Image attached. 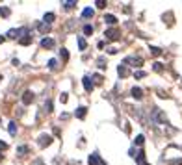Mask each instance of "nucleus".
I'll return each mask as SVG.
<instances>
[{"label":"nucleus","instance_id":"18","mask_svg":"<svg viewBox=\"0 0 182 165\" xmlns=\"http://www.w3.org/2000/svg\"><path fill=\"white\" fill-rule=\"evenodd\" d=\"M86 46H88L86 39H84V37H78V48H80V50H86Z\"/></svg>","mask_w":182,"mask_h":165},{"label":"nucleus","instance_id":"6","mask_svg":"<svg viewBox=\"0 0 182 165\" xmlns=\"http://www.w3.org/2000/svg\"><path fill=\"white\" fill-rule=\"evenodd\" d=\"M34 99H35V95L32 91H24V93H22V102H24V104H32Z\"/></svg>","mask_w":182,"mask_h":165},{"label":"nucleus","instance_id":"34","mask_svg":"<svg viewBox=\"0 0 182 165\" xmlns=\"http://www.w3.org/2000/svg\"><path fill=\"white\" fill-rule=\"evenodd\" d=\"M97 7H98V9H104V7H106V2H104V0H98V2H97Z\"/></svg>","mask_w":182,"mask_h":165},{"label":"nucleus","instance_id":"1","mask_svg":"<svg viewBox=\"0 0 182 165\" xmlns=\"http://www.w3.org/2000/svg\"><path fill=\"white\" fill-rule=\"evenodd\" d=\"M152 121L154 123H158V124H169V121H167V117L162 113V109L160 108H152Z\"/></svg>","mask_w":182,"mask_h":165},{"label":"nucleus","instance_id":"3","mask_svg":"<svg viewBox=\"0 0 182 165\" xmlns=\"http://www.w3.org/2000/svg\"><path fill=\"white\" fill-rule=\"evenodd\" d=\"M37 143H39V147H49V145H52V135H49V133H41L39 135V139H37Z\"/></svg>","mask_w":182,"mask_h":165},{"label":"nucleus","instance_id":"11","mask_svg":"<svg viewBox=\"0 0 182 165\" xmlns=\"http://www.w3.org/2000/svg\"><path fill=\"white\" fill-rule=\"evenodd\" d=\"M37 30H39L43 35H47V34L50 32V24H47V22H41V24H37Z\"/></svg>","mask_w":182,"mask_h":165},{"label":"nucleus","instance_id":"36","mask_svg":"<svg viewBox=\"0 0 182 165\" xmlns=\"http://www.w3.org/2000/svg\"><path fill=\"white\" fill-rule=\"evenodd\" d=\"M108 54H117V48H108Z\"/></svg>","mask_w":182,"mask_h":165},{"label":"nucleus","instance_id":"35","mask_svg":"<svg viewBox=\"0 0 182 165\" xmlns=\"http://www.w3.org/2000/svg\"><path fill=\"white\" fill-rule=\"evenodd\" d=\"M6 148H7V143L6 141H0V150H6Z\"/></svg>","mask_w":182,"mask_h":165},{"label":"nucleus","instance_id":"25","mask_svg":"<svg viewBox=\"0 0 182 165\" xmlns=\"http://www.w3.org/2000/svg\"><path fill=\"white\" fill-rule=\"evenodd\" d=\"M152 69L156 70V72H162V70H164V67H162L160 61H156V63H152Z\"/></svg>","mask_w":182,"mask_h":165},{"label":"nucleus","instance_id":"37","mask_svg":"<svg viewBox=\"0 0 182 165\" xmlns=\"http://www.w3.org/2000/svg\"><path fill=\"white\" fill-rule=\"evenodd\" d=\"M4 41H6V37H4V35H0V45H2Z\"/></svg>","mask_w":182,"mask_h":165},{"label":"nucleus","instance_id":"31","mask_svg":"<svg viewBox=\"0 0 182 165\" xmlns=\"http://www.w3.org/2000/svg\"><path fill=\"white\" fill-rule=\"evenodd\" d=\"M93 80H95V84H102V76L100 74H93Z\"/></svg>","mask_w":182,"mask_h":165},{"label":"nucleus","instance_id":"39","mask_svg":"<svg viewBox=\"0 0 182 165\" xmlns=\"http://www.w3.org/2000/svg\"><path fill=\"white\" fill-rule=\"evenodd\" d=\"M0 82H2V76H0Z\"/></svg>","mask_w":182,"mask_h":165},{"label":"nucleus","instance_id":"14","mask_svg":"<svg viewBox=\"0 0 182 165\" xmlns=\"http://www.w3.org/2000/svg\"><path fill=\"white\" fill-rule=\"evenodd\" d=\"M74 115H76L78 119H84V117H86V108H84V106H80V108H76V111H74Z\"/></svg>","mask_w":182,"mask_h":165},{"label":"nucleus","instance_id":"33","mask_svg":"<svg viewBox=\"0 0 182 165\" xmlns=\"http://www.w3.org/2000/svg\"><path fill=\"white\" fill-rule=\"evenodd\" d=\"M45 109H47V111H52V102H50V100L45 102Z\"/></svg>","mask_w":182,"mask_h":165},{"label":"nucleus","instance_id":"20","mask_svg":"<svg viewBox=\"0 0 182 165\" xmlns=\"http://www.w3.org/2000/svg\"><path fill=\"white\" fill-rule=\"evenodd\" d=\"M82 15H84L86 19H89V17H93V9H91V7H86L84 11H82Z\"/></svg>","mask_w":182,"mask_h":165},{"label":"nucleus","instance_id":"32","mask_svg":"<svg viewBox=\"0 0 182 165\" xmlns=\"http://www.w3.org/2000/svg\"><path fill=\"white\" fill-rule=\"evenodd\" d=\"M134 78H145V72L143 70H136V72H134Z\"/></svg>","mask_w":182,"mask_h":165},{"label":"nucleus","instance_id":"12","mask_svg":"<svg viewBox=\"0 0 182 165\" xmlns=\"http://www.w3.org/2000/svg\"><path fill=\"white\" fill-rule=\"evenodd\" d=\"M117 74H119L121 78H125V76H128V69H126V65L125 63H121L119 67H117Z\"/></svg>","mask_w":182,"mask_h":165},{"label":"nucleus","instance_id":"2","mask_svg":"<svg viewBox=\"0 0 182 165\" xmlns=\"http://www.w3.org/2000/svg\"><path fill=\"white\" fill-rule=\"evenodd\" d=\"M125 65H132V67H141V63H143V60H141L140 56H128V58H125V61H123Z\"/></svg>","mask_w":182,"mask_h":165},{"label":"nucleus","instance_id":"26","mask_svg":"<svg viewBox=\"0 0 182 165\" xmlns=\"http://www.w3.org/2000/svg\"><path fill=\"white\" fill-rule=\"evenodd\" d=\"M84 34H86V35H91V34H93V26H91V24H86V26H84Z\"/></svg>","mask_w":182,"mask_h":165},{"label":"nucleus","instance_id":"21","mask_svg":"<svg viewBox=\"0 0 182 165\" xmlns=\"http://www.w3.org/2000/svg\"><path fill=\"white\" fill-rule=\"evenodd\" d=\"M143 141H145V137H143V135H136V139H134V145L141 147V145H143Z\"/></svg>","mask_w":182,"mask_h":165},{"label":"nucleus","instance_id":"22","mask_svg":"<svg viewBox=\"0 0 182 165\" xmlns=\"http://www.w3.org/2000/svg\"><path fill=\"white\" fill-rule=\"evenodd\" d=\"M7 130H9V133H11V135H15V133H17V124H15V123H9Z\"/></svg>","mask_w":182,"mask_h":165},{"label":"nucleus","instance_id":"5","mask_svg":"<svg viewBox=\"0 0 182 165\" xmlns=\"http://www.w3.org/2000/svg\"><path fill=\"white\" fill-rule=\"evenodd\" d=\"M82 84H84V89H86L88 93L93 91V82H91L89 76H84V78H82Z\"/></svg>","mask_w":182,"mask_h":165},{"label":"nucleus","instance_id":"8","mask_svg":"<svg viewBox=\"0 0 182 165\" xmlns=\"http://www.w3.org/2000/svg\"><path fill=\"white\" fill-rule=\"evenodd\" d=\"M130 93H132V97H134L136 100H141V99H143V91H141V87H132V91H130Z\"/></svg>","mask_w":182,"mask_h":165},{"label":"nucleus","instance_id":"38","mask_svg":"<svg viewBox=\"0 0 182 165\" xmlns=\"http://www.w3.org/2000/svg\"><path fill=\"white\" fill-rule=\"evenodd\" d=\"M0 162H2V154H0Z\"/></svg>","mask_w":182,"mask_h":165},{"label":"nucleus","instance_id":"10","mask_svg":"<svg viewBox=\"0 0 182 165\" xmlns=\"http://www.w3.org/2000/svg\"><path fill=\"white\" fill-rule=\"evenodd\" d=\"M88 163H89V165H98V163H100V160H98V154H97V152L89 154V158H88Z\"/></svg>","mask_w":182,"mask_h":165},{"label":"nucleus","instance_id":"19","mask_svg":"<svg viewBox=\"0 0 182 165\" xmlns=\"http://www.w3.org/2000/svg\"><path fill=\"white\" fill-rule=\"evenodd\" d=\"M26 152H28V147H26V145H21V147H17V154H19V156L26 154Z\"/></svg>","mask_w":182,"mask_h":165},{"label":"nucleus","instance_id":"40","mask_svg":"<svg viewBox=\"0 0 182 165\" xmlns=\"http://www.w3.org/2000/svg\"><path fill=\"white\" fill-rule=\"evenodd\" d=\"M102 165H106V163H102Z\"/></svg>","mask_w":182,"mask_h":165},{"label":"nucleus","instance_id":"4","mask_svg":"<svg viewBox=\"0 0 182 165\" xmlns=\"http://www.w3.org/2000/svg\"><path fill=\"white\" fill-rule=\"evenodd\" d=\"M104 35H106V41H117V39H119V32H117L115 28H110V30H106V32H104Z\"/></svg>","mask_w":182,"mask_h":165},{"label":"nucleus","instance_id":"13","mask_svg":"<svg viewBox=\"0 0 182 165\" xmlns=\"http://www.w3.org/2000/svg\"><path fill=\"white\" fill-rule=\"evenodd\" d=\"M134 158H136V163H143L145 162V150H138V154Z\"/></svg>","mask_w":182,"mask_h":165},{"label":"nucleus","instance_id":"29","mask_svg":"<svg viewBox=\"0 0 182 165\" xmlns=\"http://www.w3.org/2000/svg\"><path fill=\"white\" fill-rule=\"evenodd\" d=\"M56 65H58V61H56V60H49V69H50V70L56 69Z\"/></svg>","mask_w":182,"mask_h":165},{"label":"nucleus","instance_id":"9","mask_svg":"<svg viewBox=\"0 0 182 165\" xmlns=\"http://www.w3.org/2000/svg\"><path fill=\"white\" fill-rule=\"evenodd\" d=\"M104 22H106V24H110V26H113L117 22V17H115V15H112V13H108V15H104Z\"/></svg>","mask_w":182,"mask_h":165},{"label":"nucleus","instance_id":"23","mask_svg":"<svg viewBox=\"0 0 182 165\" xmlns=\"http://www.w3.org/2000/svg\"><path fill=\"white\" fill-rule=\"evenodd\" d=\"M60 56H61V60H63V61L69 60V52H67V48H61V50H60Z\"/></svg>","mask_w":182,"mask_h":165},{"label":"nucleus","instance_id":"15","mask_svg":"<svg viewBox=\"0 0 182 165\" xmlns=\"http://www.w3.org/2000/svg\"><path fill=\"white\" fill-rule=\"evenodd\" d=\"M19 43H21V45H30V43H32V35H24V37H21V39H19Z\"/></svg>","mask_w":182,"mask_h":165},{"label":"nucleus","instance_id":"27","mask_svg":"<svg viewBox=\"0 0 182 165\" xmlns=\"http://www.w3.org/2000/svg\"><path fill=\"white\" fill-rule=\"evenodd\" d=\"M151 54H152V56H160V54H162V50L158 48V46H151Z\"/></svg>","mask_w":182,"mask_h":165},{"label":"nucleus","instance_id":"30","mask_svg":"<svg viewBox=\"0 0 182 165\" xmlns=\"http://www.w3.org/2000/svg\"><path fill=\"white\" fill-rule=\"evenodd\" d=\"M67 100H69L67 93H61V95H60V102H61V104H67Z\"/></svg>","mask_w":182,"mask_h":165},{"label":"nucleus","instance_id":"16","mask_svg":"<svg viewBox=\"0 0 182 165\" xmlns=\"http://www.w3.org/2000/svg\"><path fill=\"white\" fill-rule=\"evenodd\" d=\"M61 6L65 7V9H73V7L76 6V0H69V2H63Z\"/></svg>","mask_w":182,"mask_h":165},{"label":"nucleus","instance_id":"7","mask_svg":"<svg viewBox=\"0 0 182 165\" xmlns=\"http://www.w3.org/2000/svg\"><path fill=\"white\" fill-rule=\"evenodd\" d=\"M41 46H43V48H52V46H54V39L43 37V39H41Z\"/></svg>","mask_w":182,"mask_h":165},{"label":"nucleus","instance_id":"28","mask_svg":"<svg viewBox=\"0 0 182 165\" xmlns=\"http://www.w3.org/2000/svg\"><path fill=\"white\" fill-rule=\"evenodd\" d=\"M97 63H98V67H100V69H106V67H108V65H106V60H104V58H98Z\"/></svg>","mask_w":182,"mask_h":165},{"label":"nucleus","instance_id":"24","mask_svg":"<svg viewBox=\"0 0 182 165\" xmlns=\"http://www.w3.org/2000/svg\"><path fill=\"white\" fill-rule=\"evenodd\" d=\"M9 7H0V15H2V17H9Z\"/></svg>","mask_w":182,"mask_h":165},{"label":"nucleus","instance_id":"17","mask_svg":"<svg viewBox=\"0 0 182 165\" xmlns=\"http://www.w3.org/2000/svg\"><path fill=\"white\" fill-rule=\"evenodd\" d=\"M54 21V13H45V17H43V22H47V24H50V22Z\"/></svg>","mask_w":182,"mask_h":165}]
</instances>
